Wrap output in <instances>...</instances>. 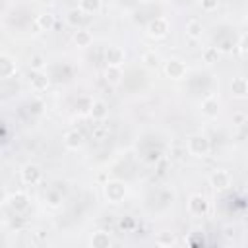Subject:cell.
Returning a JSON list of instances; mask_svg holds the SVG:
<instances>
[{"mask_svg": "<svg viewBox=\"0 0 248 248\" xmlns=\"http://www.w3.org/2000/svg\"><path fill=\"white\" fill-rule=\"evenodd\" d=\"M79 10L87 16H95L101 12V0H79Z\"/></svg>", "mask_w": 248, "mask_h": 248, "instance_id": "obj_17", "label": "cell"}, {"mask_svg": "<svg viewBox=\"0 0 248 248\" xmlns=\"http://www.w3.org/2000/svg\"><path fill=\"white\" fill-rule=\"evenodd\" d=\"M211 184L217 188V190H225L231 186V174L227 170H215L211 174Z\"/></svg>", "mask_w": 248, "mask_h": 248, "instance_id": "obj_10", "label": "cell"}, {"mask_svg": "<svg viewBox=\"0 0 248 248\" xmlns=\"http://www.w3.org/2000/svg\"><path fill=\"white\" fill-rule=\"evenodd\" d=\"M202 114L207 118H217L219 114V101L215 97H207L202 101Z\"/></svg>", "mask_w": 248, "mask_h": 248, "instance_id": "obj_9", "label": "cell"}, {"mask_svg": "<svg viewBox=\"0 0 248 248\" xmlns=\"http://www.w3.org/2000/svg\"><path fill=\"white\" fill-rule=\"evenodd\" d=\"M66 21H68V25H72V27H76L78 29V25L83 21V12L81 10H70L68 12V16H66Z\"/></svg>", "mask_w": 248, "mask_h": 248, "instance_id": "obj_22", "label": "cell"}, {"mask_svg": "<svg viewBox=\"0 0 248 248\" xmlns=\"http://www.w3.org/2000/svg\"><path fill=\"white\" fill-rule=\"evenodd\" d=\"M45 202H46V205H50V207H58V205L62 203V194L56 192V190H48L46 196H45Z\"/></svg>", "mask_w": 248, "mask_h": 248, "instance_id": "obj_24", "label": "cell"}, {"mask_svg": "<svg viewBox=\"0 0 248 248\" xmlns=\"http://www.w3.org/2000/svg\"><path fill=\"white\" fill-rule=\"evenodd\" d=\"M105 62H107V66H122L124 50L120 46H108V50L105 54Z\"/></svg>", "mask_w": 248, "mask_h": 248, "instance_id": "obj_8", "label": "cell"}, {"mask_svg": "<svg viewBox=\"0 0 248 248\" xmlns=\"http://www.w3.org/2000/svg\"><path fill=\"white\" fill-rule=\"evenodd\" d=\"M16 74V62L6 56V54H0V78H12Z\"/></svg>", "mask_w": 248, "mask_h": 248, "instance_id": "obj_12", "label": "cell"}, {"mask_svg": "<svg viewBox=\"0 0 248 248\" xmlns=\"http://www.w3.org/2000/svg\"><path fill=\"white\" fill-rule=\"evenodd\" d=\"M110 236L107 231H97L93 236H91V246L93 248H108L110 246Z\"/></svg>", "mask_w": 248, "mask_h": 248, "instance_id": "obj_16", "label": "cell"}, {"mask_svg": "<svg viewBox=\"0 0 248 248\" xmlns=\"http://www.w3.org/2000/svg\"><path fill=\"white\" fill-rule=\"evenodd\" d=\"M231 91H232L234 97L244 99L246 93H248V81H246V78H234L232 83H231Z\"/></svg>", "mask_w": 248, "mask_h": 248, "instance_id": "obj_14", "label": "cell"}, {"mask_svg": "<svg viewBox=\"0 0 248 248\" xmlns=\"http://www.w3.org/2000/svg\"><path fill=\"white\" fill-rule=\"evenodd\" d=\"M202 33H203V27H202L200 21H188V23H186V35H188L190 39H200Z\"/></svg>", "mask_w": 248, "mask_h": 248, "instance_id": "obj_21", "label": "cell"}, {"mask_svg": "<svg viewBox=\"0 0 248 248\" xmlns=\"http://www.w3.org/2000/svg\"><path fill=\"white\" fill-rule=\"evenodd\" d=\"M105 196L110 203H118L124 200L126 196V184L124 182H118V180H112V182H107L105 184Z\"/></svg>", "mask_w": 248, "mask_h": 248, "instance_id": "obj_3", "label": "cell"}, {"mask_svg": "<svg viewBox=\"0 0 248 248\" xmlns=\"http://www.w3.org/2000/svg\"><path fill=\"white\" fill-rule=\"evenodd\" d=\"M4 202H6V192L0 188V203H4Z\"/></svg>", "mask_w": 248, "mask_h": 248, "instance_id": "obj_32", "label": "cell"}, {"mask_svg": "<svg viewBox=\"0 0 248 248\" xmlns=\"http://www.w3.org/2000/svg\"><path fill=\"white\" fill-rule=\"evenodd\" d=\"M165 74H167L170 79H182V78L186 76V66H184L182 60L172 58V60H169V62L165 64Z\"/></svg>", "mask_w": 248, "mask_h": 248, "instance_id": "obj_6", "label": "cell"}, {"mask_svg": "<svg viewBox=\"0 0 248 248\" xmlns=\"http://www.w3.org/2000/svg\"><path fill=\"white\" fill-rule=\"evenodd\" d=\"M200 6L203 12H213L219 6V0H200Z\"/></svg>", "mask_w": 248, "mask_h": 248, "instance_id": "obj_29", "label": "cell"}, {"mask_svg": "<svg viewBox=\"0 0 248 248\" xmlns=\"http://www.w3.org/2000/svg\"><path fill=\"white\" fill-rule=\"evenodd\" d=\"M145 31H147V35H149L151 39H163V37H167V33L170 31V25H169V21H167L165 17H155V19H151V21L147 23Z\"/></svg>", "mask_w": 248, "mask_h": 248, "instance_id": "obj_2", "label": "cell"}, {"mask_svg": "<svg viewBox=\"0 0 248 248\" xmlns=\"http://www.w3.org/2000/svg\"><path fill=\"white\" fill-rule=\"evenodd\" d=\"M238 52H240V56H246V35H242L238 41Z\"/></svg>", "mask_w": 248, "mask_h": 248, "instance_id": "obj_31", "label": "cell"}, {"mask_svg": "<svg viewBox=\"0 0 248 248\" xmlns=\"http://www.w3.org/2000/svg\"><path fill=\"white\" fill-rule=\"evenodd\" d=\"M188 151L194 155V157H205L209 151H211V143L205 136H192L188 140Z\"/></svg>", "mask_w": 248, "mask_h": 248, "instance_id": "obj_1", "label": "cell"}, {"mask_svg": "<svg viewBox=\"0 0 248 248\" xmlns=\"http://www.w3.org/2000/svg\"><path fill=\"white\" fill-rule=\"evenodd\" d=\"M41 178H43L41 167H37V165H33V163H27V165L21 169V180H23L25 184L35 186V184L41 182Z\"/></svg>", "mask_w": 248, "mask_h": 248, "instance_id": "obj_5", "label": "cell"}, {"mask_svg": "<svg viewBox=\"0 0 248 248\" xmlns=\"http://www.w3.org/2000/svg\"><path fill=\"white\" fill-rule=\"evenodd\" d=\"M54 16L52 14H48V12H43V14H39L37 16V25H39V29H43V31H50L52 27H54Z\"/></svg>", "mask_w": 248, "mask_h": 248, "instance_id": "obj_19", "label": "cell"}, {"mask_svg": "<svg viewBox=\"0 0 248 248\" xmlns=\"http://www.w3.org/2000/svg\"><path fill=\"white\" fill-rule=\"evenodd\" d=\"M141 62H143L147 68H157V66H159V62H161V58H159V54H155L153 50H149V52H145V54H143Z\"/></svg>", "mask_w": 248, "mask_h": 248, "instance_id": "obj_25", "label": "cell"}, {"mask_svg": "<svg viewBox=\"0 0 248 248\" xmlns=\"http://www.w3.org/2000/svg\"><path fill=\"white\" fill-rule=\"evenodd\" d=\"M39 2H43V4H52L54 0H39Z\"/></svg>", "mask_w": 248, "mask_h": 248, "instance_id": "obj_34", "label": "cell"}, {"mask_svg": "<svg viewBox=\"0 0 248 248\" xmlns=\"http://www.w3.org/2000/svg\"><path fill=\"white\" fill-rule=\"evenodd\" d=\"M217 58H219V50L215 48V46H207L203 52H202V60L205 62V64H215L217 62Z\"/></svg>", "mask_w": 248, "mask_h": 248, "instance_id": "obj_23", "label": "cell"}, {"mask_svg": "<svg viewBox=\"0 0 248 248\" xmlns=\"http://www.w3.org/2000/svg\"><path fill=\"white\" fill-rule=\"evenodd\" d=\"M8 205H10L16 213H21V211H25V209L29 207V198H27V194H23V192H16L14 196H10Z\"/></svg>", "mask_w": 248, "mask_h": 248, "instance_id": "obj_7", "label": "cell"}, {"mask_svg": "<svg viewBox=\"0 0 248 248\" xmlns=\"http://www.w3.org/2000/svg\"><path fill=\"white\" fill-rule=\"evenodd\" d=\"M207 209H209V203H207V200H205L202 194H192V196H190V200H188V211H190L192 215L203 217V215L207 213Z\"/></svg>", "mask_w": 248, "mask_h": 248, "instance_id": "obj_4", "label": "cell"}, {"mask_svg": "<svg viewBox=\"0 0 248 248\" xmlns=\"http://www.w3.org/2000/svg\"><path fill=\"white\" fill-rule=\"evenodd\" d=\"M232 234H234V232H232V231H231V229H227V232H225V236H227V238H231V236H232Z\"/></svg>", "mask_w": 248, "mask_h": 248, "instance_id": "obj_33", "label": "cell"}, {"mask_svg": "<svg viewBox=\"0 0 248 248\" xmlns=\"http://www.w3.org/2000/svg\"><path fill=\"white\" fill-rule=\"evenodd\" d=\"M107 136H108V126L97 124V126L93 128V138H95V140H105Z\"/></svg>", "mask_w": 248, "mask_h": 248, "instance_id": "obj_28", "label": "cell"}, {"mask_svg": "<svg viewBox=\"0 0 248 248\" xmlns=\"http://www.w3.org/2000/svg\"><path fill=\"white\" fill-rule=\"evenodd\" d=\"M64 143H66L68 149H79L83 145V134L78 132V130H70L64 136Z\"/></svg>", "mask_w": 248, "mask_h": 248, "instance_id": "obj_11", "label": "cell"}, {"mask_svg": "<svg viewBox=\"0 0 248 248\" xmlns=\"http://www.w3.org/2000/svg\"><path fill=\"white\" fill-rule=\"evenodd\" d=\"M246 122V114L242 112V110H238V112H234L232 114V124H236V126H242Z\"/></svg>", "mask_w": 248, "mask_h": 248, "instance_id": "obj_30", "label": "cell"}, {"mask_svg": "<svg viewBox=\"0 0 248 248\" xmlns=\"http://www.w3.org/2000/svg\"><path fill=\"white\" fill-rule=\"evenodd\" d=\"M89 114L93 116V120H105L107 114H108V108L103 101H93L91 103V108H89Z\"/></svg>", "mask_w": 248, "mask_h": 248, "instance_id": "obj_15", "label": "cell"}, {"mask_svg": "<svg viewBox=\"0 0 248 248\" xmlns=\"http://www.w3.org/2000/svg\"><path fill=\"white\" fill-rule=\"evenodd\" d=\"M74 43H76L78 46H89V45L93 43L91 31H87V29H78V31L74 33Z\"/></svg>", "mask_w": 248, "mask_h": 248, "instance_id": "obj_18", "label": "cell"}, {"mask_svg": "<svg viewBox=\"0 0 248 248\" xmlns=\"http://www.w3.org/2000/svg\"><path fill=\"white\" fill-rule=\"evenodd\" d=\"M120 78H122L120 66H107V70H105V79H107L108 83H118Z\"/></svg>", "mask_w": 248, "mask_h": 248, "instance_id": "obj_20", "label": "cell"}, {"mask_svg": "<svg viewBox=\"0 0 248 248\" xmlns=\"http://www.w3.org/2000/svg\"><path fill=\"white\" fill-rule=\"evenodd\" d=\"M174 242H176V238H174L172 232H163V234L157 238V244H159V246H172Z\"/></svg>", "mask_w": 248, "mask_h": 248, "instance_id": "obj_27", "label": "cell"}, {"mask_svg": "<svg viewBox=\"0 0 248 248\" xmlns=\"http://www.w3.org/2000/svg\"><path fill=\"white\" fill-rule=\"evenodd\" d=\"M29 81H31V87H33L35 91H45V89L48 87V78L43 74V70H37V72H33Z\"/></svg>", "mask_w": 248, "mask_h": 248, "instance_id": "obj_13", "label": "cell"}, {"mask_svg": "<svg viewBox=\"0 0 248 248\" xmlns=\"http://www.w3.org/2000/svg\"><path fill=\"white\" fill-rule=\"evenodd\" d=\"M45 58L41 56V54H31V58H29V66H31V70L33 72H37V70H43L45 68Z\"/></svg>", "mask_w": 248, "mask_h": 248, "instance_id": "obj_26", "label": "cell"}]
</instances>
